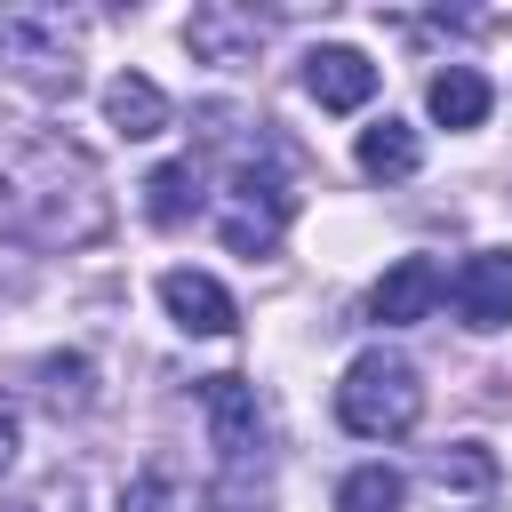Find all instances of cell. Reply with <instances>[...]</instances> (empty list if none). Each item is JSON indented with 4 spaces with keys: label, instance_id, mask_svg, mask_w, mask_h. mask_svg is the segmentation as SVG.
<instances>
[{
    "label": "cell",
    "instance_id": "6da1fadb",
    "mask_svg": "<svg viewBox=\"0 0 512 512\" xmlns=\"http://www.w3.org/2000/svg\"><path fill=\"white\" fill-rule=\"evenodd\" d=\"M112 232V200L104 176L80 144L64 136H32L0 160V240L24 248H88Z\"/></svg>",
    "mask_w": 512,
    "mask_h": 512
},
{
    "label": "cell",
    "instance_id": "7a4b0ae2",
    "mask_svg": "<svg viewBox=\"0 0 512 512\" xmlns=\"http://www.w3.org/2000/svg\"><path fill=\"white\" fill-rule=\"evenodd\" d=\"M336 416H344V432H360V440H400V432H416V416H424V376H416L400 352H360V360L344 368V384H336Z\"/></svg>",
    "mask_w": 512,
    "mask_h": 512
},
{
    "label": "cell",
    "instance_id": "3957f363",
    "mask_svg": "<svg viewBox=\"0 0 512 512\" xmlns=\"http://www.w3.org/2000/svg\"><path fill=\"white\" fill-rule=\"evenodd\" d=\"M296 224V184L280 160H240L224 176V200H216V232L232 256H272L280 232Z\"/></svg>",
    "mask_w": 512,
    "mask_h": 512
},
{
    "label": "cell",
    "instance_id": "277c9868",
    "mask_svg": "<svg viewBox=\"0 0 512 512\" xmlns=\"http://www.w3.org/2000/svg\"><path fill=\"white\" fill-rule=\"evenodd\" d=\"M0 64L48 96H72L80 88V40L56 8H8L0 16Z\"/></svg>",
    "mask_w": 512,
    "mask_h": 512
},
{
    "label": "cell",
    "instance_id": "5b68a950",
    "mask_svg": "<svg viewBox=\"0 0 512 512\" xmlns=\"http://www.w3.org/2000/svg\"><path fill=\"white\" fill-rule=\"evenodd\" d=\"M200 408H208L216 464H272L264 400H256V384H248V376H200Z\"/></svg>",
    "mask_w": 512,
    "mask_h": 512
},
{
    "label": "cell",
    "instance_id": "8992f818",
    "mask_svg": "<svg viewBox=\"0 0 512 512\" xmlns=\"http://www.w3.org/2000/svg\"><path fill=\"white\" fill-rule=\"evenodd\" d=\"M264 40H272V24H264L256 8H232V0H200V8L184 16V48H192L200 64H256Z\"/></svg>",
    "mask_w": 512,
    "mask_h": 512
},
{
    "label": "cell",
    "instance_id": "52a82bcc",
    "mask_svg": "<svg viewBox=\"0 0 512 512\" xmlns=\"http://www.w3.org/2000/svg\"><path fill=\"white\" fill-rule=\"evenodd\" d=\"M448 296H456V320H464L472 336H496V328L512 320V248H472V256L456 264Z\"/></svg>",
    "mask_w": 512,
    "mask_h": 512
},
{
    "label": "cell",
    "instance_id": "ba28073f",
    "mask_svg": "<svg viewBox=\"0 0 512 512\" xmlns=\"http://www.w3.org/2000/svg\"><path fill=\"white\" fill-rule=\"evenodd\" d=\"M160 304H168V320H176L184 336H232V328H240L232 288H224L216 272H192V264L160 272Z\"/></svg>",
    "mask_w": 512,
    "mask_h": 512
},
{
    "label": "cell",
    "instance_id": "9c48e42d",
    "mask_svg": "<svg viewBox=\"0 0 512 512\" xmlns=\"http://www.w3.org/2000/svg\"><path fill=\"white\" fill-rule=\"evenodd\" d=\"M440 264L432 256H400L376 288H368V320L376 328H416V320H432V304H440Z\"/></svg>",
    "mask_w": 512,
    "mask_h": 512
},
{
    "label": "cell",
    "instance_id": "30bf717a",
    "mask_svg": "<svg viewBox=\"0 0 512 512\" xmlns=\"http://www.w3.org/2000/svg\"><path fill=\"white\" fill-rule=\"evenodd\" d=\"M304 96H312L320 112H360V104L376 96V64H368L360 48H344V40H328V48L304 56Z\"/></svg>",
    "mask_w": 512,
    "mask_h": 512
},
{
    "label": "cell",
    "instance_id": "8fae6325",
    "mask_svg": "<svg viewBox=\"0 0 512 512\" xmlns=\"http://www.w3.org/2000/svg\"><path fill=\"white\" fill-rule=\"evenodd\" d=\"M424 488L456 512V504H488L496 496V456L480 440H456V448H432L424 456Z\"/></svg>",
    "mask_w": 512,
    "mask_h": 512
},
{
    "label": "cell",
    "instance_id": "7c38bea8",
    "mask_svg": "<svg viewBox=\"0 0 512 512\" xmlns=\"http://www.w3.org/2000/svg\"><path fill=\"white\" fill-rule=\"evenodd\" d=\"M424 168V136L408 128V120H368L360 128V176H376V184H400V176H416Z\"/></svg>",
    "mask_w": 512,
    "mask_h": 512
},
{
    "label": "cell",
    "instance_id": "4fadbf2b",
    "mask_svg": "<svg viewBox=\"0 0 512 512\" xmlns=\"http://www.w3.org/2000/svg\"><path fill=\"white\" fill-rule=\"evenodd\" d=\"M104 120H112L120 136H136V144H144V136H160V128H168V96H160L144 72H112V80H104Z\"/></svg>",
    "mask_w": 512,
    "mask_h": 512
},
{
    "label": "cell",
    "instance_id": "5bb4252c",
    "mask_svg": "<svg viewBox=\"0 0 512 512\" xmlns=\"http://www.w3.org/2000/svg\"><path fill=\"white\" fill-rule=\"evenodd\" d=\"M424 104H432V120H440V128H480L496 96H488V80H480L472 64H448V72H432Z\"/></svg>",
    "mask_w": 512,
    "mask_h": 512
},
{
    "label": "cell",
    "instance_id": "9a60e30c",
    "mask_svg": "<svg viewBox=\"0 0 512 512\" xmlns=\"http://www.w3.org/2000/svg\"><path fill=\"white\" fill-rule=\"evenodd\" d=\"M192 208H200V168H192V160H168V168H152V176H144V216H152V224H168V232H176Z\"/></svg>",
    "mask_w": 512,
    "mask_h": 512
},
{
    "label": "cell",
    "instance_id": "2e32d148",
    "mask_svg": "<svg viewBox=\"0 0 512 512\" xmlns=\"http://www.w3.org/2000/svg\"><path fill=\"white\" fill-rule=\"evenodd\" d=\"M200 504L208 512H272V464H216Z\"/></svg>",
    "mask_w": 512,
    "mask_h": 512
},
{
    "label": "cell",
    "instance_id": "e0dca14e",
    "mask_svg": "<svg viewBox=\"0 0 512 512\" xmlns=\"http://www.w3.org/2000/svg\"><path fill=\"white\" fill-rule=\"evenodd\" d=\"M400 472L392 464H352L344 472V488H336V512H400Z\"/></svg>",
    "mask_w": 512,
    "mask_h": 512
},
{
    "label": "cell",
    "instance_id": "ac0fdd59",
    "mask_svg": "<svg viewBox=\"0 0 512 512\" xmlns=\"http://www.w3.org/2000/svg\"><path fill=\"white\" fill-rule=\"evenodd\" d=\"M40 400H48L56 416H64V408L80 416V408H88V360H80V352H48V360H40Z\"/></svg>",
    "mask_w": 512,
    "mask_h": 512
},
{
    "label": "cell",
    "instance_id": "d6986e66",
    "mask_svg": "<svg viewBox=\"0 0 512 512\" xmlns=\"http://www.w3.org/2000/svg\"><path fill=\"white\" fill-rule=\"evenodd\" d=\"M168 496H176V488H168V472H160V464H144V472L120 488V512H168Z\"/></svg>",
    "mask_w": 512,
    "mask_h": 512
},
{
    "label": "cell",
    "instance_id": "ffe728a7",
    "mask_svg": "<svg viewBox=\"0 0 512 512\" xmlns=\"http://www.w3.org/2000/svg\"><path fill=\"white\" fill-rule=\"evenodd\" d=\"M16 448H24V416H16V400L0 392V472L16 464Z\"/></svg>",
    "mask_w": 512,
    "mask_h": 512
},
{
    "label": "cell",
    "instance_id": "44dd1931",
    "mask_svg": "<svg viewBox=\"0 0 512 512\" xmlns=\"http://www.w3.org/2000/svg\"><path fill=\"white\" fill-rule=\"evenodd\" d=\"M0 512H32V504H0Z\"/></svg>",
    "mask_w": 512,
    "mask_h": 512
}]
</instances>
